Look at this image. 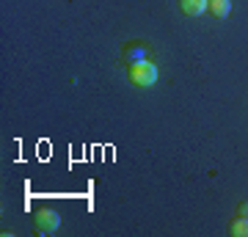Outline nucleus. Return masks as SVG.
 I'll use <instances>...</instances> for the list:
<instances>
[{
    "label": "nucleus",
    "mask_w": 248,
    "mask_h": 237,
    "mask_svg": "<svg viewBox=\"0 0 248 237\" xmlns=\"http://www.w3.org/2000/svg\"><path fill=\"white\" fill-rule=\"evenodd\" d=\"M179 9L187 17H199V14H204L210 9V0H179Z\"/></svg>",
    "instance_id": "nucleus-3"
},
{
    "label": "nucleus",
    "mask_w": 248,
    "mask_h": 237,
    "mask_svg": "<svg viewBox=\"0 0 248 237\" xmlns=\"http://www.w3.org/2000/svg\"><path fill=\"white\" fill-rule=\"evenodd\" d=\"M33 221H36V229H39L42 235H53V232H58V226H61V215L55 210H50V207L36 210Z\"/></svg>",
    "instance_id": "nucleus-2"
},
{
    "label": "nucleus",
    "mask_w": 248,
    "mask_h": 237,
    "mask_svg": "<svg viewBox=\"0 0 248 237\" xmlns=\"http://www.w3.org/2000/svg\"><path fill=\"white\" fill-rule=\"evenodd\" d=\"M124 61H127V63L146 61V47H143V44H130V47L124 50Z\"/></svg>",
    "instance_id": "nucleus-4"
},
{
    "label": "nucleus",
    "mask_w": 248,
    "mask_h": 237,
    "mask_svg": "<svg viewBox=\"0 0 248 237\" xmlns=\"http://www.w3.org/2000/svg\"><path fill=\"white\" fill-rule=\"evenodd\" d=\"M229 232H232L234 237H248V218H243V215H237V218L232 221Z\"/></svg>",
    "instance_id": "nucleus-6"
},
{
    "label": "nucleus",
    "mask_w": 248,
    "mask_h": 237,
    "mask_svg": "<svg viewBox=\"0 0 248 237\" xmlns=\"http://www.w3.org/2000/svg\"><path fill=\"white\" fill-rule=\"evenodd\" d=\"M210 11L218 19H226L232 14V0H210Z\"/></svg>",
    "instance_id": "nucleus-5"
},
{
    "label": "nucleus",
    "mask_w": 248,
    "mask_h": 237,
    "mask_svg": "<svg viewBox=\"0 0 248 237\" xmlns=\"http://www.w3.org/2000/svg\"><path fill=\"white\" fill-rule=\"evenodd\" d=\"M127 75H130V83L138 88H152L155 83H157V66L152 61H135L130 63V69H127Z\"/></svg>",
    "instance_id": "nucleus-1"
},
{
    "label": "nucleus",
    "mask_w": 248,
    "mask_h": 237,
    "mask_svg": "<svg viewBox=\"0 0 248 237\" xmlns=\"http://www.w3.org/2000/svg\"><path fill=\"white\" fill-rule=\"evenodd\" d=\"M237 215L248 218V202H240V204H237Z\"/></svg>",
    "instance_id": "nucleus-7"
}]
</instances>
